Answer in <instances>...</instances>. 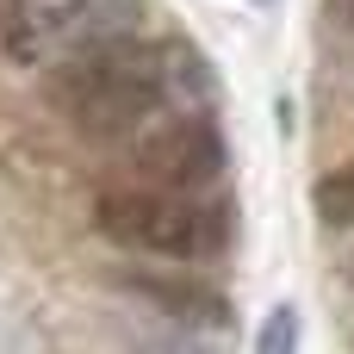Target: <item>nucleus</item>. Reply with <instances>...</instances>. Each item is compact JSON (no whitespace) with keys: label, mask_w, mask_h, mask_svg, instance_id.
<instances>
[{"label":"nucleus","mask_w":354,"mask_h":354,"mask_svg":"<svg viewBox=\"0 0 354 354\" xmlns=\"http://www.w3.org/2000/svg\"><path fill=\"white\" fill-rule=\"evenodd\" d=\"M131 292L156 299L168 317H199V324H224V317H230L224 292H218V286H205V280H193V274H137V280H131Z\"/></svg>","instance_id":"nucleus-5"},{"label":"nucleus","mask_w":354,"mask_h":354,"mask_svg":"<svg viewBox=\"0 0 354 354\" xmlns=\"http://www.w3.org/2000/svg\"><path fill=\"white\" fill-rule=\"evenodd\" d=\"M44 93L87 143H131L162 106H212L218 81L193 44L137 31L118 44L56 56Z\"/></svg>","instance_id":"nucleus-1"},{"label":"nucleus","mask_w":354,"mask_h":354,"mask_svg":"<svg viewBox=\"0 0 354 354\" xmlns=\"http://www.w3.org/2000/svg\"><path fill=\"white\" fill-rule=\"evenodd\" d=\"M311 205H317V218H324L330 230H348L354 224V162L330 168V174L311 187Z\"/></svg>","instance_id":"nucleus-6"},{"label":"nucleus","mask_w":354,"mask_h":354,"mask_svg":"<svg viewBox=\"0 0 354 354\" xmlns=\"http://www.w3.org/2000/svg\"><path fill=\"white\" fill-rule=\"evenodd\" d=\"M255 6H268V0H255Z\"/></svg>","instance_id":"nucleus-10"},{"label":"nucleus","mask_w":354,"mask_h":354,"mask_svg":"<svg viewBox=\"0 0 354 354\" xmlns=\"http://www.w3.org/2000/svg\"><path fill=\"white\" fill-rule=\"evenodd\" d=\"M143 0H62V6H19L6 19V56L12 62H56L93 44H118L143 31Z\"/></svg>","instance_id":"nucleus-4"},{"label":"nucleus","mask_w":354,"mask_h":354,"mask_svg":"<svg viewBox=\"0 0 354 354\" xmlns=\"http://www.w3.org/2000/svg\"><path fill=\"white\" fill-rule=\"evenodd\" d=\"M93 230L112 249L156 255L174 268H205L236 249V199L212 193H168V187H112L93 205Z\"/></svg>","instance_id":"nucleus-2"},{"label":"nucleus","mask_w":354,"mask_h":354,"mask_svg":"<svg viewBox=\"0 0 354 354\" xmlns=\"http://www.w3.org/2000/svg\"><path fill=\"white\" fill-rule=\"evenodd\" d=\"M255 342H261V348H292V342H299V324H292V305H280V311H274V317L261 324V336H255Z\"/></svg>","instance_id":"nucleus-7"},{"label":"nucleus","mask_w":354,"mask_h":354,"mask_svg":"<svg viewBox=\"0 0 354 354\" xmlns=\"http://www.w3.org/2000/svg\"><path fill=\"white\" fill-rule=\"evenodd\" d=\"M324 19H330V25L354 44V0H324Z\"/></svg>","instance_id":"nucleus-8"},{"label":"nucleus","mask_w":354,"mask_h":354,"mask_svg":"<svg viewBox=\"0 0 354 354\" xmlns=\"http://www.w3.org/2000/svg\"><path fill=\"white\" fill-rule=\"evenodd\" d=\"M124 149H131V174L168 193H212L230 174V143L212 106H162Z\"/></svg>","instance_id":"nucleus-3"},{"label":"nucleus","mask_w":354,"mask_h":354,"mask_svg":"<svg viewBox=\"0 0 354 354\" xmlns=\"http://www.w3.org/2000/svg\"><path fill=\"white\" fill-rule=\"evenodd\" d=\"M336 274H342V286H354V249L342 255V268H336Z\"/></svg>","instance_id":"nucleus-9"}]
</instances>
